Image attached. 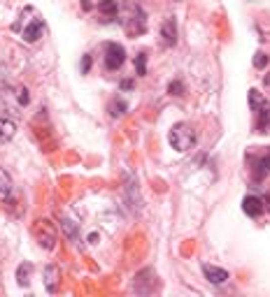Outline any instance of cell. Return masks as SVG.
Listing matches in <instances>:
<instances>
[{
    "label": "cell",
    "mask_w": 270,
    "mask_h": 297,
    "mask_svg": "<svg viewBox=\"0 0 270 297\" xmlns=\"http://www.w3.org/2000/svg\"><path fill=\"white\" fill-rule=\"evenodd\" d=\"M203 274H205V279L210 281V283H214V286H221V283H226V281L230 279L226 269L214 267V265H203Z\"/></svg>",
    "instance_id": "cell-7"
},
{
    "label": "cell",
    "mask_w": 270,
    "mask_h": 297,
    "mask_svg": "<svg viewBox=\"0 0 270 297\" xmlns=\"http://www.w3.org/2000/svg\"><path fill=\"white\" fill-rule=\"evenodd\" d=\"M33 232H35V237H37V241H40V246H45V249H49V251L56 246V225H54L49 218L35 221Z\"/></svg>",
    "instance_id": "cell-2"
},
{
    "label": "cell",
    "mask_w": 270,
    "mask_h": 297,
    "mask_svg": "<svg viewBox=\"0 0 270 297\" xmlns=\"http://www.w3.org/2000/svg\"><path fill=\"white\" fill-rule=\"evenodd\" d=\"M42 279H45V288H47V292H58L61 269H58L56 265H47V267H45V274H42Z\"/></svg>",
    "instance_id": "cell-8"
},
{
    "label": "cell",
    "mask_w": 270,
    "mask_h": 297,
    "mask_svg": "<svg viewBox=\"0 0 270 297\" xmlns=\"http://www.w3.org/2000/svg\"><path fill=\"white\" fill-rule=\"evenodd\" d=\"M89 70H91V56H84L82 58V72L87 74Z\"/></svg>",
    "instance_id": "cell-24"
},
{
    "label": "cell",
    "mask_w": 270,
    "mask_h": 297,
    "mask_svg": "<svg viewBox=\"0 0 270 297\" xmlns=\"http://www.w3.org/2000/svg\"><path fill=\"white\" fill-rule=\"evenodd\" d=\"M265 65H268V54H263V52H256V54H254V68H256V70H263Z\"/></svg>",
    "instance_id": "cell-21"
},
{
    "label": "cell",
    "mask_w": 270,
    "mask_h": 297,
    "mask_svg": "<svg viewBox=\"0 0 270 297\" xmlns=\"http://www.w3.org/2000/svg\"><path fill=\"white\" fill-rule=\"evenodd\" d=\"M109 109H112V116H124V114H126V105L121 103V100H119V103H112V107H109Z\"/></svg>",
    "instance_id": "cell-22"
},
{
    "label": "cell",
    "mask_w": 270,
    "mask_h": 297,
    "mask_svg": "<svg viewBox=\"0 0 270 297\" xmlns=\"http://www.w3.org/2000/svg\"><path fill=\"white\" fill-rule=\"evenodd\" d=\"M131 88H133V81L131 79H124V81H121V91H131Z\"/></svg>",
    "instance_id": "cell-25"
},
{
    "label": "cell",
    "mask_w": 270,
    "mask_h": 297,
    "mask_svg": "<svg viewBox=\"0 0 270 297\" xmlns=\"http://www.w3.org/2000/svg\"><path fill=\"white\" fill-rule=\"evenodd\" d=\"M135 70H138L140 77L147 74V54H138V56H135Z\"/></svg>",
    "instance_id": "cell-19"
},
{
    "label": "cell",
    "mask_w": 270,
    "mask_h": 297,
    "mask_svg": "<svg viewBox=\"0 0 270 297\" xmlns=\"http://www.w3.org/2000/svg\"><path fill=\"white\" fill-rule=\"evenodd\" d=\"M168 93H170V95H175V97H182L184 95V84L179 79L170 81V86H168Z\"/></svg>",
    "instance_id": "cell-20"
},
{
    "label": "cell",
    "mask_w": 270,
    "mask_h": 297,
    "mask_svg": "<svg viewBox=\"0 0 270 297\" xmlns=\"http://www.w3.org/2000/svg\"><path fill=\"white\" fill-rule=\"evenodd\" d=\"M0 193H12V177L0 167Z\"/></svg>",
    "instance_id": "cell-18"
},
{
    "label": "cell",
    "mask_w": 270,
    "mask_h": 297,
    "mask_svg": "<svg viewBox=\"0 0 270 297\" xmlns=\"http://www.w3.org/2000/svg\"><path fill=\"white\" fill-rule=\"evenodd\" d=\"M30 272H33V265H30V263H21V265H19V267H17V283H19V286H23V288L28 286V283H30Z\"/></svg>",
    "instance_id": "cell-14"
},
{
    "label": "cell",
    "mask_w": 270,
    "mask_h": 297,
    "mask_svg": "<svg viewBox=\"0 0 270 297\" xmlns=\"http://www.w3.org/2000/svg\"><path fill=\"white\" fill-rule=\"evenodd\" d=\"M161 42L163 46H175L177 44V21L173 17H168L161 23Z\"/></svg>",
    "instance_id": "cell-6"
},
{
    "label": "cell",
    "mask_w": 270,
    "mask_h": 297,
    "mask_svg": "<svg viewBox=\"0 0 270 297\" xmlns=\"http://www.w3.org/2000/svg\"><path fill=\"white\" fill-rule=\"evenodd\" d=\"M126 61V52H124V46L117 44V42H109L105 44V65L107 70H119Z\"/></svg>",
    "instance_id": "cell-5"
},
{
    "label": "cell",
    "mask_w": 270,
    "mask_h": 297,
    "mask_svg": "<svg viewBox=\"0 0 270 297\" xmlns=\"http://www.w3.org/2000/svg\"><path fill=\"white\" fill-rule=\"evenodd\" d=\"M249 105H252L254 112H259L261 107H265V97L261 95L256 88H252V91H249Z\"/></svg>",
    "instance_id": "cell-15"
},
{
    "label": "cell",
    "mask_w": 270,
    "mask_h": 297,
    "mask_svg": "<svg viewBox=\"0 0 270 297\" xmlns=\"http://www.w3.org/2000/svg\"><path fill=\"white\" fill-rule=\"evenodd\" d=\"M42 33H45V26H42V21H40V19H33V21H30L28 26L23 28L21 37L26 42H30V44H33V42H37L42 37Z\"/></svg>",
    "instance_id": "cell-10"
},
{
    "label": "cell",
    "mask_w": 270,
    "mask_h": 297,
    "mask_svg": "<svg viewBox=\"0 0 270 297\" xmlns=\"http://www.w3.org/2000/svg\"><path fill=\"white\" fill-rule=\"evenodd\" d=\"M263 81H265V86L270 88V74H265V79H263Z\"/></svg>",
    "instance_id": "cell-26"
},
{
    "label": "cell",
    "mask_w": 270,
    "mask_h": 297,
    "mask_svg": "<svg viewBox=\"0 0 270 297\" xmlns=\"http://www.w3.org/2000/svg\"><path fill=\"white\" fill-rule=\"evenodd\" d=\"M168 142L175 151H189V148L196 146V130L189 126V123H175L168 132Z\"/></svg>",
    "instance_id": "cell-1"
},
{
    "label": "cell",
    "mask_w": 270,
    "mask_h": 297,
    "mask_svg": "<svg viewBox=\"0 0 270 297\" xmlns=\"http://www.w3.org/2000/svg\"><path fill=\"white\" fill-rule=\"evenodd\" d=\"M270 174V154L268 156H263V158L256 163V167H252V177H254V181H263L265 177Z\"/></svg>",
    "instance_id": "cell-12"
},
{
    "label": "cell",
    "mask_w": 270,
    "mask_h": 297,
    "mask_svg": "<svg viewBox=\"0 0 270 297\" xmlns=\"http://www.w3.org/2000/svg\"><path fill=\"white\" fill-rule=\"evenodd\" d=\"M268 126H270V112L265 107H261L259 109V121H256V130L263 132Z\"/></svg>",
    "instance_id": "cell-17"
},
{
    "label": "cell",
    "mask_w": 270,
    "mask_h": 297,
    "mask_svg": "<svg viewBox=\"0 0 270 297\" xmlns=\"http://www.w3.org/2000/svg\"><path fill=\"white\" fill-rule=\"evenodd\" d=\"M14 132H17V126H14V121L0 119V142H10V139L14 137Z\"/></svg>",
    "instance_id": "cell-13"
},
{
    "label": "cell",
    "mask_w": 270,
    "mask_h": 297,
    "mask_svg": "<svg viewBox=\"0 0 270 297\" xmlns=\"http://www.w3.org/2000/svg\"><path fill=\"white\" fill-rule=\"evenodd\" d=\"M98 10L103 12L105 17H117V10H119V5H117V0H103V3L98 5Z\"/></svg>",
    "instance_id": "cell-16"
},
{
    "label": "cell",
    "mask_w": 270,
    "mask_h": 297,
    "mask_svg": "<svg viewBox=\"0 0 270 297\" xmlns=\"http://www.w3.org/2000/svg\"><path fill=\"white\" fill-rule=\"evenodd\" d=\"M124 190H126V200H128V207L133 212H140L142 209V197H140V188H138V177H133L131 172L124 174Z\"/></svg>",
    "instance_id": "cell-4"
},
{
    "label": "cell",
    "mask_w": 270,
    "mask_h": 297,
    "mask_svg": "<svg viewBox=\"0 0 270 297\" xmlns=\"http://www.w3.org/2000/svg\"><path fill=\"white\" fill-rule=\"evenodd\" d=\"M133 292H138V295H149V292H154L156 288V272L151 267L142 269V272H138V274L133 276Z\"/></svg>",
    "instance_id": "cell-3"
},
{
    "label": "cell",
    "mask_w": 270,
    "mask_h": 297,
    "mask_svg": "<svg viewBox=\"0 0 270 297\" xmlns=\"http://www.w3.org/2000/svg\"><path fill=\"white\" fill-rule=\"evenodd\" d=\"M263 200L261 197H256V195H247L245 200H242V212L247 214V216H252V218H256V216H261L263 214Z\"/></svg>",
    "instance_id": "cell-9"
},
{
    "label": "cell",
    "mask_w": 270,
    "mask_h": 297,
    "mask_svg": "<svg viewBox=\"0 0 270 297\" xmlns=\"http://www.w3.org/2000/svg\"><path fill=\"white\" fill-rule=\"evenodd\" d=\"M28 100H30L28 91H26V88H17V103L19 105H28Z\"/></svg>",
    "instance_id": "cell-23"
},
{
    "label": "cell",
    "mask_w": 270,
    "mask_h": 297,
    "mask_svg": "<svg viewBox=\"0 0 270 297\" xmlns=\"http://www.w3.org/2000/svg\"><path fill=\"white\" fill-rule=\"evenodd\" d=\"M58 228H61V232H63L72 244H80V228H77L75 221H70V218H61Z\"/></svg>",
    "instance_id": "cell-11"
}]
</instances>
